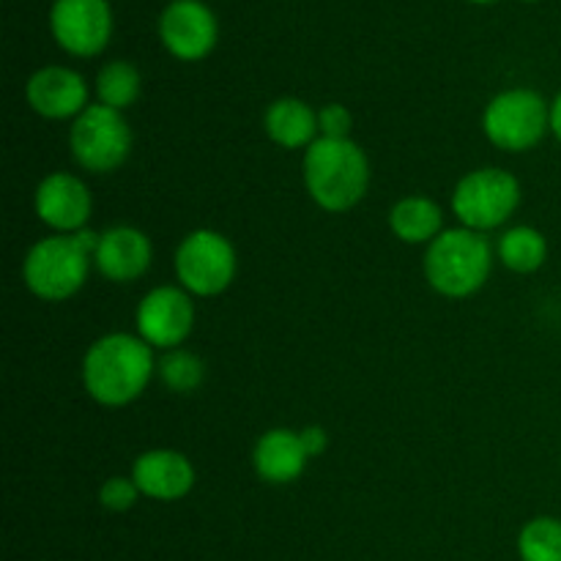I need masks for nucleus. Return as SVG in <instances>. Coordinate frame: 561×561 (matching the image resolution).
I'll list each match as a JSON object with an SVG mask.
<instances>
[{
    "instance_id": "f257e3e1",
    "label": "nucleus",
    "mask_w": 561,
    "mask_h": 561,
    "mask_svg": "<svg viewBox=\"0 0 561 561\" xmlns=\"http://www.w3.org/2000/svg\"><path fill=\"white\" fill-rule=\"evenodd\" d=\"M157 373L153 348L129 332L99 337L82 356V387L88 398L107 409L135 403Z\"/></svg>"
},
{
    "instance_id": "f03ea898",
    "label": "nucleus",
    "mask_w": 561,
    "mask_h": 561,
    "mask_svg": "<svg viewBox=\"0 0 561 561\" xmlns=\"http://www.w3.org/2000/svg\"><path fill=\"white\" fill-rule=\"evenodd\" d=\"M305 186L316 206L343 214L359 206L370 190V159L359 142L318 137L305 151Z\"/></svg>"
},
{
    "instance_id": "7ed1b4c3",
    "label": "nucleus",
    "mask_w": 561,
    "mask_h": 561,
    "mask_svg": "<svg viewBox=\"0 0 561 561\" xmlns=\"http://www.w3.org/2000/svg\"><path fill=\"white\" fill-rule=\"evenodd\" d=\"M99 233H53L38 239L22 261V283L36 299L66 301L88 283Z\"/></svg>"
},
{
    "instance_id": "20e7f679",
    "label": "nucleus",
    "mask_w": 561,
    "mask_h": 561,
    "mask_svg": "<svg viewBox=\"0 0 561 561\" xmlns=\"http://www.w3.org/2000/svg\"><path fill=\"white\" fill-rule=\"evenodd\" d=\"M493 268V247L485 233L449 228L425 250V279L447 299H466L488 283Z\"/></svg>"
},
{
    "instance_id": "39448f33",
    "label": "nucleus",
    "mask_w": 561,
    "mask_h": 561,
    "mask_svg": "<svg viewBox=\"0 0 561 561\" xmlns=\"http://www.w3.org/2000/svg\"><path fill=\"white\" fill-rule=\"evenodd\" d=\"M482 131L502 151H531L551 131V107L531 88H510L488 102Z\"/></svg>"
},
{
    "instance_id": "423d86ee",
    "label": "nucleus",
    "mask_w": 561,
    "mask_h": 561,
    "mask_svg": "<svg viewBox=\"0 0 561 561\" xmlns=\"http://www.w3.org/2000/svg\"><path fill=\"white\" fill-rule=\"evenodd\" d=\"M173 268L186 294L211 299L230 288L239 272V257L228 236L211 228H197L181 239Z\"/></svg>"
},
{
    "instance_id": "0eeeda50",
    "label": "nucleus",
    "mask_w": 561,
    "mask_h": 561,
    "mask_svg": "<svg viewBox=\"0 0 561 561\" xmlns=\"http://www.w3.org/2000/svg\"><path fill=\"white\" fill-rule=\"evenodd\" d=\"M69 148L85 173H115L131 153V129L124 113L104 104H88L69 129Z\"/></svg>"
},
{
    "instance_id": "6e6552de",
    "label": "nucleus",
    "mask_w": 561,
    "mask_h": 561,
    "mask_svg": "<svg viewBox=\"0 0 561 561\" xmlns=\"http://www.w3.org/2000/svg\"><path fill=\"white\" fill-rule=\"evenodd\" d=\"M520 206V181L510 170L480 168L466 173L453 192V214L477 233L502 228Z\"/></svg>"
},
{
    "instance_id": "1a4fd4ad",
    "label": "nucleus",
    "mask_w": 561,
    "mask_h": 561,
    "mask_svg": "<svg viewBox=\"0 0 561 561\" xmlns=\"http://www.w3.org/2000/svg\"><path fill=\"white\" fill-rule=\"evenodd\" d=\"M137 337L151 348L173 351L184 345L195 329V301L181 285H157L140 299L135 310Z\"/></svg>"
},
{
    "instance_id": "9d476101",
    "label": "nucleus",
    "mask_w": 561,
    "mask_h": 561,
    "mask_svg": "<svg viewBox=\"0 0 561 561\" xmlns=\"http://www.w3.org/2000/svg\"><path fill=\"white\" fill-rule=\"evenodd\" d=\"M49 31L60 49L75 58H93L113 38V9L107 0H55Z\"/></svg>"
},
{
    "instance_id": "9b49d317",
    "label": "nucleus",
    "mask_w": 561,
    "mask_h": 561,
    "mask_svg": "<svg viewBox=\"0 0 561 561\" xmlns=\"http://www.w3.org/2000/svg\"><path fill=\"white\" fill-rule=\"evenodd\" d=\"M159 38L173 58L195 64L219 42V22L203 0H170L159 14Z\"/></svg>"
},
{
    "instance_id": "f8f14e48",
    "label": "nucleus",
    "mask_w": 561,
    "mask_h": 561,
    "mask_svg": "<svg viewBox=\"0 0 561 561\" xmlns=\"http://www.w3.org/2000/svg\"><path fill=\"white\" fill-rule=\"evenodd\" d=\"M33 208H36V217L55 233H80L88 228L93 197L85 181L64 173V170H55L47 179L38 181Z\"/></svg>"
},
{
    "instance_id": "ddd939ff",
    "label": "nucleus",
    "mask_w": 561,
    "mask_h": 561,
    "mask_svg": "<svg viewBox=\"0 0 561 561\" xmlns=\"http://www.w3.org/2000/svg\"><path fill=\"white\" fill-rule=\"evenodd\" d=\"M31 110L49 121H75L88 107V82L80 71L66 66H44L33 71L25 85Z\"/></svg>"
},
{
    "instance_id": "4468645a",
    "label": "nucleus",
    "mask_w": 561,
    "mask_h": 561,
    "mask_svg": "<svg viewBox=\"0 0 561 561\" xmlns=\"http://www.w3.org/2000/svg\"><path fill=\"white\" fill-rule=\"evenodd\" d=\"M153 247L151 239L140 228L115 225L99 233V244L93 250V266L110 283H135L151 268Z\"/></svg>"
},
{
    "instance_id": "2eb2a0df",
    "label": "nucleus",
    "mask_w": 561,
    "mask_h": 561,
    "mask_svg": "<svg viewBox=\"0 0 561 561\" xmlns=\"http://www.w3.org/2000/svg\"><path fill=\"white\" fill-rule=\"evenodd\" d=\"M131 480L140 488V496L153 502H179L190 496L197 474L192 460L179 449H148L131 463Z\"/></svg>"
},
{
    "instance_id": "dca6fc26",
    "label": "nucleus",
    "mask_w": 561,
    "mask_h": 561,
    "mask_svg": "<svg viewBox=\"0 0 561 561\" xmlns=\"http://www.w3.org/2000/svg\"><path fill=\"white\" fill-rule=\"evenodd\" d=\"M307 455L301 436L288 427L266 431L252 449V469L268 485H290L299 480L307 469Z\"/></svg>"
},
{
    "instance_id": "f3484780",
    "label": "nucleus",
    "mask_w": 561,
    "mask_h": 561,
    "mask_svg": "<svg viewBox=\"0 0 561 561\" xmlns=\"http://www.w3.org/2000/svg\"><path fill=\"white\" fill-rule=\"evenodd\" d=\"M263 129L274 146L288 148V151L310 148L321 137L318 113L296 96H283L268 104L266 113H263Z\"/></svg>"
},
{
    "instance_id": "a211bd4d",
    "label": "nucleus",
    "mask_w": 561,
    "mask_h": 561,
    "mask_svg": "<svg viewBox=\"0 0 561 561\" xmlns=\"http://www.w3.org/2000/svg\"><path fill=\"white\" fill-rule=\"evenodd\" d=\"M389 228L403 244H431L444 233V211L425 195H405L389 211Z\"/></svg>"
},
{
    "instance_id": "6ab92c4d",
    "label": "nucleus",
    "mask_w": 561,
    "mask_h": 561,
    "mask_svg": "<svg viewBox=\"0 0 561 561\" xmlns=\"http://www.w3.org/2000/svg\"><path fill=\"white\" fill-rule=\"evenodd\" d=\"M499 261L515 274H531L548 261V239L531 225H515L499 239Z\"/></svg>"
},
{
    "instance_id": "aec40b11",
    "label": "nucleus",
    "mask_w": 561,
    "mask_h": 561,
    "mask_svg": "<svg viewBox=\"0 0 561 561\" xmlns=\"http://www.w3.org/2000/svg\"><path fill=\"white\" fill-rule=\"evenodd\" d=\"M140 88L142 77L137 71V66L129 64V60H110L96 75L99 104L118 110V113H124L126 107H131L137 102Z\"/></svg>"
},
{
    "instance_id": "412c9836",
    "label": "nucleus",
    "mask_w": 561,
    "mask_h": 561,
    "mask_svg": "<svg viewBox=\"0 0 561 561\" xmlns=\"http://www.w3.org/2000/svg\"><path fill=\"white\" fill-rule=\"evenodd\" d=\"M520 561H561V520L551 515L531 518L518 531Z\"/></svg>"
},
{
    "instance_id": "4be33fe9",
    "label": "nucleus",
    "mask_w": 561,
    "mask_h": 561,
    "mask_svg": "<svg viewBox=\"0 0 561 561\" xmlns=\"http://www.w3.org/2000/svg\"><path fill=\"white\" fill-rule=\"evenodd\" d=\"M157 376L162 378L164 387L175 394H192L206 378V365L197 354L186 348L164 351L162 359L157 362Z\"/></svg>"
},
{
    "instance_id": "5701e85b",
    "label": "nucleus",
    "mask_w": 561,
    "mask_h": 561,
    "mask_svg": "<svg viewBox=\"0 0 561 561\" xmlns=\"http://www.w3.org/2000/svg\"><path fill=\"white\" fill-rule=\"evenodd\" d=\"M140 499V488L135 485L131 477H110L99 488V504L110 513H126L131 510Z\"/></svg>"
},
{
    "instance_id": "b1692460",
    "label": "nucleus",
    "mask_w": 561,
    "mask_h": 561,
    "mask_svg": "<svg viewBox=\"0 0 561 561\" xmlns=\"http://www.w3.org/2000/svg\"><path fill=\"white\" fill-rule=\"evenodd\" d=\"M351 129H354V118H351L348 107L332 102L318 110V131H321V137H329V140H348Z\"/></svg>"
},
{
    "instance_id": "393cba45",
    "label": "nucleus",
    "mask_w": 561,
    "mask_h": 561,
    "mask_svg": "<svg viewBox=\"0 0 561 561\" xmlns=\"http://www.w3.org/2000/svg\"><path fill=\"white\" fill-rule=\"evenodd\" d=\"M299 436H301V444H305V449L310 458H318V455L327 453L329 433L323 431L321 425H307L305 431H299Z\"/></svg>"
},
{
    "instance_id": "a878e982",
    "label": "nucleus",
    "mask_w": 561,
    "mask_h": 561,
    "mask_svg": "<svg viewBox=\"0 0 561 561\" xmlns=\"http://www.w3.org/2000/svg\"><path fill=\"white\" fill-rule=\"evenodd\" d=\"M551 131H553V137L561 142V93L553 99V104H551Z\"/></svg>"
},
{
    "instance_id": "bb28decb",
    "label": "nucleus",
    "mask_w": 561,
    "mask_h": 561,
    "mask_svg": "<svg viewBox=\"0 0 561 561\" xmlns=\"http://www.w3.org/2000/svg\"><path fill=\"white\" fill-rule=\"evenodd\" d=\"M469 3H496V0H469Z\"/></svg>"
},
{
    "instance_id": "cd10ccee",
    "label": "nucleus",
    "mask_w": 561,
    "mask_h": 561,
    "mask_svg": "<svg viewBox=\"0 0 561 561\" xmlns=\"http://www.w3.org/2000/svg\"><path fill=\"white\" fill-rule=\"evenodd\" d=\"M526 3H537V0H526Z\"/></svg>"
}]
</instances>
